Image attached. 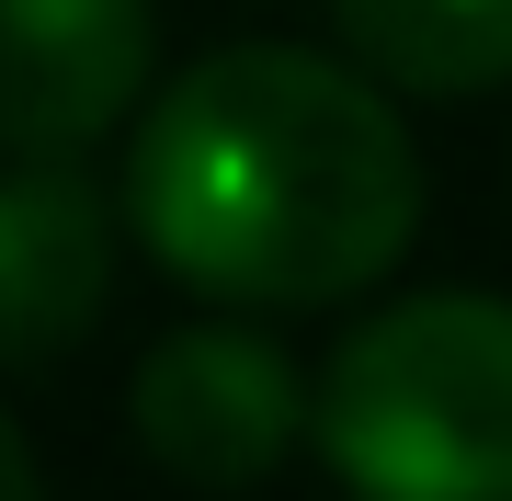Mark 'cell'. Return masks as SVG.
Returning <instances> with one entry per match:
<instances>
[{"label": "cell", "instance_id": "obj_6", "mask_svg": "<svg viewBox=\"0 0 512 501\" xmlns=\"http://www.w3.org/2000/svg\"><path fill=\"white\" fill-rule=\"evenodd\" d=\"M353 57L399 92H490L512 80V0H330Z\"/></svg>", "mask_w": 512, "mask_h": 501}, {"label": "cell", "instance_id": "obj_5", "mask_svg": "<svg viewBox=\"0 0 512 501\" xmlns=\"http://www.w3.org/2000/svg\"><path fill=\"white\" fill-rule=\"evenodd\" d=\"M103 308V205L69 160H23L12 194H0V331H12V365L46 376L69 331H92Z\"/></svg>", "mask_w": 512, "mask_h": 501}, {"label": "cell", "instance_id": "obj_7", "mask_svg": "<svg viewBox=\"0 0 512 501\" xmlns=\"http://www.w3.org/2000/svg\"><path fill=\"white\" fill-rule=\"evenodd\" d=\"M0 490H12V501H35V445H23V433L0 445Z\"/></svg>", "mask_w": 512, "mask_h": 501}, {"label": "cell", "instance_id": "obj_4", "mask_svg": "<svg viewBox=\"0 0 512 501\" xmlns=\"http://www.w3.org/2000/svg\"><path fill=\"white\" fill-rule=\"evenodd\" d=\"M148 80V0H0V137L57 160L103 137Z\"/></svg>", "mask_w": 512, "mask_h": 501}, {"label": "cell", "instance_id": "obj_1", "mask_svg": "<svg viewBox=\"0 0 512 501\" xmlns=\"http://www.w3.org/2000/svg\"><path fill=\"white\" fill-rule=\"evenodd\" d=\"M126 205L148 251L228 308H330L421 228L410 126L365 69L308 46H228L137 126Z\"/></svg>", "mask_w": 512, "mask_h": 501}, {"label": "cell", "instance_id": "obj_3", "mask_svg": "<svg viewBox=\"0 0 512 501\" xmlns=\"http://www.w3.org/2000/svg\"><path fill=\"white\" fill-rule=\"evenodd\" d=\"M296 422H319V399H296V365L262 331H183L137 365V445L194 490L274 479Z\"/></svg>", "mask_w": 512, "mask_h": 501}, {"label": "cell", "instance_id": "obj_2", "mask_svg": "<svg viewBox=\"0 0 512 501\" xmlns=\"http://www.w3.org/2000/svg\"><path fill=\"white\" fill-rule=\"evenodd\" d=\"M319 456L353 501H512V297H399L330 353Z\"/></svg>", "mask_w": 512, "mask_h": 501}]
</instances>
